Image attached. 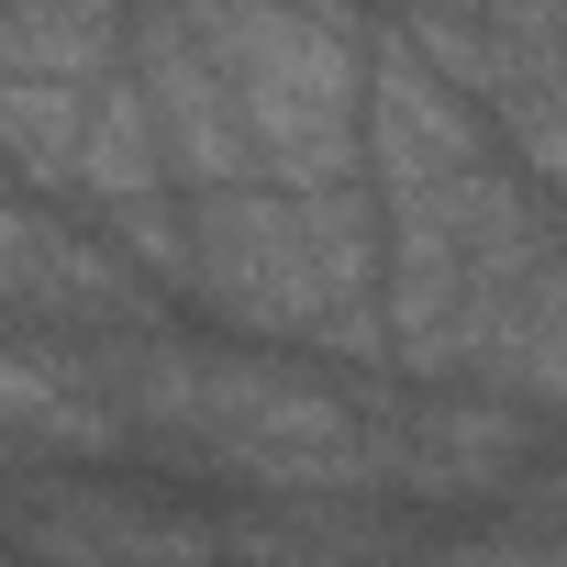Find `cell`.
I'll use <instances>...</instances> for the list:
<instances>
[{"label":"cell","instance_id":"6","mask_svg":"<svg viewBox=\"0 0 567 567\" xmlns=\"http://www.w3.org/2000/svg\"><path fill=\"white\" fill-rule=\"evenodd\" d=\"M223 556L234 567H379L390 512L379 501H245L223 512Z\"/></svg>","mask_w":567,"mask_h":567},{"label":"cell","instance_id":"3","mask_svg":"<svg viewBox=\"0 0 567 567\" xmlns=\"http://www.w3.org/2000/svg\"><path fill=\"white\" fill-rule=\"evenodd\" d=\"M489 156H501L489 112H478L467 90H445V79L379 23V56H368V189H379L390 212H412V200H456Z\"/></svg>","mask_w":567,"mask_h":567},{"label":"cell","instance_id":"9","mask_svg":"<svg viewBox=\"0 0 567 567\" xmlns=\"http://www.w3.org/2000/svg\"><path fill=\"white\" fill-rule=\"evenodd\" d=\"M467 390H501V401H523V412H567V256L523 290V312L501 323V346L478 357V379Z\"/></svg>","mask_w":567,"mask_h":567},{"label":"cell","instance_id":"2","mask_svg":"<svg viewBox=\"0 0 567 567\" xmlns=\"http://www.w3.org/2000/svg\"><path fill=\"white\" fill-rule=\"evenodd\" d=\"M189 312L234 323V346H290L334 368V290L301 223V189H200L189 200Z\"/></svg>","mask_w":567,"mask_h":567},{"label":"cell","instance_id":"10","mask_svg":"<svg viewBox=\"0 0 567 567\" xmlns=\"http://www.w3.org/2000/svg\"><path fill=\"white\" fill-rule=\"evenodd\" d=\"M489 134H501V156L523 167V178H545L556 200H567V90H545V79H523L501 112H489Z\"/></svg>","mask_w":567,"mask_h":567},{"label":"cell","instance_id":"1","mask_svg":"<svg viewBox=\"0 0 567 567\" xmlns=\"http://www.w3.org/2000/svg\"><path fill=\"white\" fill-rule=\"evenodd\" d=\"M212 68L234 79L245 145L267 189H334L368 178V56L379 12L357 0H178Z\"/></svg>","mask_w":567,"mask_h":567},{"label":"cell","instance_id":"5","mask_svg":"<svg viewBox=\"0 0 567 567\" xmlns=\"http://www.w3.org/2000/svg\"><path fill=\"white\" fill-rule=\"evenodd\" d=\"M545 412L501 401V390H412L401 434H390V489L401 501H501L534 478Z\"/></svg>","mask_w":567,"mask_h":567},{"label":"cell","instance_id":"7","mask_svg":"<svg viewBox=\"0 0 567 567\" xmlns=\"http://www.w3.org/2000/svg\"><path fill=\"white\" fill-rule=\"evenodd\" d=\"M90 90H101V79H0V167H12V189H34V200H79Z\"/></svg>","mask_w":567,"mask_h":567},{"label":"cell","instance_id":"11","mask_svg":"<svg viewBox=\"0 0 567 567\" xmlns=\"http://www.w3.org/2000/svg\"><path fill=\"white\" fill-rule=\"evenodd\" d=\"M412 567H567V545L512 523V534H456V545H423Z\"/></svg>","mask_w":567,"mask_h":567},{"label":"cell","instance_id":"12","mask_svg":"<svg viewBox=\"0 0 567 567\" xmlns=\"http://www.w3.org/2000/svg\"><path fill=\"white\" fill-rule=\"evenodd\" d=\"M523 534H556V545H567V456L523 478Z\"/></svg>","mask_w":567,"mask_h":567},{"label":"cell","instance_id":"8","mask_svg":"<svg viewBox=\"0 0 567 567\" xmlns=\"http://www.w3.org/2000/svg\"><path fill=\"white\" fill-rule=\"evenodd\" d=\"M178 189L167 178V145H156V112L134 90V68H112L90 90V145H79V212H123V200H156Z\"/></svg>","mask_w":567,"mask_h":567},{"label":"cell","instance_id":"4","mask_svg":"<svg viewBox=\"0 0 567 567\" xmlns=\"http://www.w3.org/2000/svg\"><path fill=\"white\" fill-rule=\"evenodd\" d=\"M123 68L156 112V145H167V178L200 200V189H256V145H245V112H234V79L212 68V45L189 34L178 0H134V34H123Z\"/></svg>","mask_w":567,"mask_h":567}]
</instances>
